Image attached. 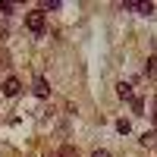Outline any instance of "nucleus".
Instances as JSON below:
<instances>
[{
	"label": "nucleus",
	"mask_w": 157,
	"mask_h": 157,
	"mask_svg": "<svg viewBox=\"0 0 157 157\" xmlns=\"http://www.w3.org/2000/svg\"><path fill=\"white\" fill-rule=\"evenodd\" d=\"M145 75H148V78H157V57H151V60H148V66H145Z\"/></svg>",
	"instance_id": "39448f33"
},
{
	"label": "nucleus",
	"mask_w": 157,
	"mask_h": 157,
	"mask_svg": "<svg viewBox=\"0 0 157 157\" xmlns=\"http://www.w3.org/2000/svg\"><path fill=\"white\" fill-rule=\"evenodd\" d=\"M123 10H132V13H138V16H151V13H154V3H148V0H126Z\"/></svg>",
	"instance_id": "f03ea898"
},
{
	"label": "nucleus",
	"mask_w": 157,
	"mask_h": 157,
	"mask_svg": "<svg viewBox=\"0 0 157 157\" xmlns=\"http://www.w3.org/2000/svg\"><path fill=\"white\" fill-rule=\"evenodd\" d=\"M6 60H10V54H6V50H0V66H6Z\"/></svg>",
	"instance_id": "f8f14e48"
},
{
	"label": "nucleus",
	"mask_w": 157,
	"mask_h": 157,
	"mask_svg": "<svg viewBox=\"0 0 157 157\" xmlns=\"http://www.w3.org/2000/svg\"><path fill=\"white\" fill-rule=\"evenodd\" d=\"M60 157H78V151H75V148H69V145H66V148H60Z\"/></svg>",
	"instance_id": "1a4fd4ad"
},
{
	"label": "nucleus",
	"mask_w": 157,
	"mask_h": 157,
	"mask_svg": "<svg viewBox=\"0 0 157 157\" xmlns=\"http://www.w3.org/2000/svg\"><path fill=\"white\" fill-rule=\"evenodd\" d=\"M91 157H110V151H104V148H98V151L91 154Z\"/></svg>",
	"instance_id": "9b49d317"
},
{
	"label": "nucleus",
	"mask_w": 157,
	"mask_h": 157,
	"mask_svg": "<svg viewBox=\"0 0 157 157\" xmlns=\"http://www.w3.org/2000/svg\"><path fill=\"white\" fill-rule=\"evenodd\" d=\"M132 110L141 113V110H145V101H141V98H132Z\"/></svg>",
	"instance_id": "9d476101"
},
{
	"label": "nucleus",
	"mask_w": 157,
	"mask_h": 157,
	"mask_svg": "<svg viewBox=\"0 0 157 157\" xmlns=\"http://www.w3.org/2000/svg\"><path fill=\"white\" fill-rule=\"evenodd\" d=\"M44 10H32V13H25V25H29L32 32H44Z\"/></svg>",
	"instance_id": "f257e3e1"
},
{
	"label": "nucleus",
	"mask_w": 157,
	"mask_h": 157,
	"mask_svg": "<svg viewBox=\"0 0 157 157\" xmlns=\"http://www.w3.org/2000/svg\"><path fill=\"white\" fill-rule=\"evenodd\" d=\"M141 145H145V148H157V135L154 132H145V135H141Z\"/></svg>",
	"instance_id": "423d86ee"
},
{
	"label": "nucleus",
	"mask_w": 157,
	"mask_h": 157,
	"mask_svg": "<svg viewBox=\"0 0 157 157\" xmlns=\"http://www.w3.org/2000/svg\"><path fill=\"white\" fill-rule=\"evenodd\" d=\"M19 88H22V85H19V78H6V82H3V94H6V98H16V94H19Z\"/></svg>",
	"instance_id": "7ed1b4c3"
},
{
	"label": "nucleus",
	"mask_w": 157,
	"mask_h": 157,
	"mask_svg": "<svg viewBox=\"0 0 157 157\" xmlns=\"http://www.w3.org/2000/svg\"><path fill=\"white\" fill-rule=\"evenodd\" d=\"M35 94H38V98H47V94H50V88H47V78H44V75H38V78H35Z\"/></svg>",
	"instance_id": "20e7f679"
},
{
	"label": "nucleus",
	"mask_w": 157,
	"mask_h": 157,
	"mask_svg": "<svg viewBox=\"0 0 157 157\" xmlns=\"http://www.w3.org/2000/svg\"><path fill=\"white\" fill-rule=\"evenodd\" d=\"M63 3H60V0H44V3H41V10H60Z\"/></svg>",
	"instance_id": "6e6552de"
},
{
	"label": "nucleus",
	"mask_w": 157,
	"mask_h": 157,
	"mask_svg": "<svg viewBox=\"0 0 157 157\" xmlns=\"http://www.w3.org/2000/svg\"><path fill=\"white\" fill-rule=\"evenodd\" d=\"M116 91H120V98H132V85H129V82H120Z\"/></svg>",
	"instance_id": "0eeeda50"
}]
</instances>
